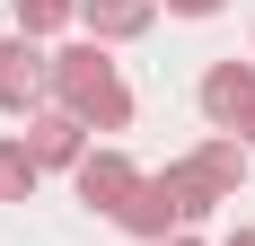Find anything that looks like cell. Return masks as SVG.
Masks as SVG:
<instances>
[{
  "label": "cell",
  "mask_w": 255,
  "mask_h": 246,
  "mask_svg": "<svg viewBox=\"0 0 255 246\" xmlns=\"http://www.w3.org/2000/svg\"><path fill=\"white\" fill-rule=\"evenodd\" d=\"M185 158L220 185V202H238V185H247V167H255V149H247V141H229V132H211V141H203V149H185Z\"/></svg>",
  "instance_id": "9"
},
{
  "label": "cell",
  "mask_w": 255,
  "mask_h": 246,
  "mask_svg": "<svg viewBox=\"0 0 255 246\" xmlns=\"http://www.w3.org/2000/svg\"><path fill=\"white\" fill-rule=\"evenodd\" d=\"M158 185H167V202H176V220H185V229L220 211V185H211L194 158H167V167H158Z\"/></svg>",
  "instance_id": "8"
},
{
  "label": "cell",
  "mask_w": 255,
  "mask_h": 246,
  "mask_svg": "<svg viewBox=\"0 0 255 246\" xmlns=\"http://www.w3.org/2000/svg\"><path fill=\"white\" fill-rule=\"evenodd\" d=\"M247 62H255V53H247Z\"/></svg>",
  "instance_id": "16"
},
{
  "label": "cell",
  "mask_w": 255,
  "mask_h": 246,
  "mask_svg": "<svg viewBox=\"0 0 255 246\" xmlns=\"http://www.w3.org/2000/svg\"><path fill=\"white\" fill-rule=\"evenodd\" d=\"M35 185H44V167L26 158L18 132H0V202H35Z\"/></svg>",
  "instance_id": "11"
},
{
  "label": "cell",
  "mask_w": 255,
  "mask_h": 246,
  "mask_svg": "<svg viewBox=\"0 0 255 246\" xmlns=\"http://www.w3.org/2000/svg\"><path fill=\"white\" fill-rule=\"evenodd\" d=\"M18 141H26V158H35L44 176H53V167L71 176L79 158L97 149V141H88V123H79V115H62V106H44V115H26V132H18Z\"/></svg>",
  "instance_id": "5"
},
{
  "label": "cell",
  "mask_w": 255,
  "mask_h": 246,
  "mask_svg": "<svg viewBox=\"0 0 255 246\" xmlns=\"http://www.w3.org/2000/svg\"><path fill=\"white\" fill-rule=\"evenodd\" d=\"M18 9V35L26 44H44V35H71L79 26V0H9Z\"/></svg>",
  "instance_id": "10"
},
{
  "label": "cell",
  "mask_w": 255,
  "mask_h": 246,
  "mask_svg": "<svg viewBox=\"0 0 255 246\" xmlns=\"http://www.w3.org/2000/svg\"><path fill=\"white\" fill-rule=\"evenodd\" d=\"M167 246H203V238H194V229H185V238H167Z\"/></svg>",
  "instance_id": "14"
},
{
  "label": "cell",
  "mask_w": 255,
  "mask_h": 246,
  "mask_svg": "<svg viewBox=\"0 0 255 246\" xmlns=\"http://www.w3.org/2000/svg\"><path fill=\"white\" fill-rule=\"evenodd\" d=\"M141 176H150V167H132V158H124V149H115V141H97V149H88V158H79V167H71V194L88 202L97 220H115V211H124V202H132V185H141Z\"/></svg>",
  "instance_id": "3"
},
{
  "label": "cell",
  "mask_w": 255,
  "mask_h": 246,
  "mask_svg": "<svg viewBox=\"0 0 255 246\" xmlns=\"http://www.w3.org/2000/svg\"><path fill=\"white\" fill-rule=\"evenodd\" d=\"M229 0H167V18H220Z\"/></svg>",
  "instance_id": "12"
},
{
  "label": "cell",
  "mask_w": 255,
  "mask_h": 246,
  "mask_svg": "<svg viewBox=\"0 0 255 246\" xmlns=\"http://www.w3.org/2000/svg\"><path fill=\"white\" fill-rule=\"evenodd\" d=\"M220 246H255V229H229V238H220Z\"/></svg>",
  "instance_id": "13"
},
{
  "label": "cell",
  "mask_w": 255,
  "mask_h": 246,
  "mask_svg": "<svg viewBox=\"0 0 255 246\" xmlns=\"http://www.w3.org/2000/svg\"><path fill=\"white\" fill-rule=\"evenodd\" d=\"M194 106H203V123L211 132H247V115H255V62H211L203 79H194Z\"/></svg>",
  "instance_id": "4"
},
{
  "label": "cell",
  "mask_w": 255,
  "mask_h": 246,
  "mask_svg": "<svg viewBox=\"0 0 255 246\" xmlns=\"http://www.w3.org/2000/svg\"><path fill=\"white\" fill-rule=\"evenodd\" d=\"M115 229H124V238H141V246L185 238V220H176V202H167V185H158V176H141V185H132V202L115 211Z\"/></svg>",
  "instance_id": "7"
},
{
  "label": "cell",
  "mask_w": 255,
  "mask_h": 246,
  "mask_svg": "<svg viewBox=\"0 0 255 246\" xmlns=\"http://www.w3.org/2000/svg\"><path fill=\"white\" fill-rule=\"evenodd\" d=\"M53 106L62 115H79L88 132H132V88H124V71H115V53L106 44H88V35H71V44L53 53Z\"/></svg>",
  "instance_id": "1"
},
{
  "label": "cell",
  "mask_w": 255,
  "mask_h": 246,
  "mask_svg": "<svg viewBox=\"0 0 255 246\" xmlns=\"http://www.w3.org/2000/svg\"><path fill=\"white\" fill-rule=\"evenodd\" d=\"M238 141H247V149H255V115H247V132H238Z\"/></svg>",
  "instance_id": "15"
},
{
  "label": "cell",
  "mask_w": 255,
  "mask_h": 246,
  "mask_svg": "<svg viewBox=\"0 0 255 246\" xmlns=\"http://www.w3.org/2000/svg\"><path fill=\"white\" fill-rule=\"evenodd\" d=\"M158 26V0H79V35H88V44H141V35H150Z\"/></svg>",
  "instance_id": "6"
},
{
  "label": "cell",
  "mask_w": 255,
  "mask_h": 246,
  "mask_svg": "<svg viewBox=\"0 0 255 246\" xmlns=\"http://www.w3.org/2000/svg\"><path fill=\"white\" fill-rule=\"evenodd\" d=\"M53 106V53L26 44V35H0V115H44Z\"/></svg>",
  "instance_id": "2"
}]
</instances>
